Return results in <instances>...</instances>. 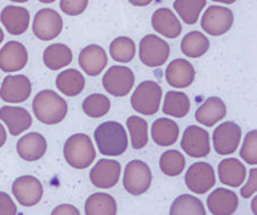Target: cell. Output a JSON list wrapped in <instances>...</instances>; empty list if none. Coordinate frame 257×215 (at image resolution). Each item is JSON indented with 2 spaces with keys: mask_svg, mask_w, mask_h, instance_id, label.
I'll list each match as a JSON object with an SVG mask.
<instances>
[{
  "mask_svg": "<svg viewBox=\"0 0 257 215\" xmlns=\"http://www.w3.org/2000/svg\"><path fill=\"white\" fill-rule=\"evenodd\" d=\"M33 114L39 122L46 125L61 123L68 114V103L54 90H41L32 102Z\"/></svg>",
  "mask_w": 257,
  "mask_h": 215,
  "instance_id": "obj_1",
  "label": "cell"
},
{
  "mask_svg": "<svg viewBox=\"0 0 257 215\" xmlns=\"http://www.w3.org/2000/svg\"><path fill=\"white\" fill-rule=\"evenodd\" d=\"M94 139L102 155L119 156L128 148V138L125 128L117 122H105L97 126Z\"/></svg>",
  "mask_w": 257,
  "mask_h": 215,
  "instance_id": "obj_2",
  "label": "cell"
},
{
  "mask_svg": "<svg viewBox=\"0 0 257 215\" xmlns=\"http://www.w3.org/2000/svg\"><path fill=\"white\" fill-rule=\"evenodd\" d=\"M64 158L70 166L77 169H84L90 166L96 151L92 140L86 134H73L66 140L63 148Z\"/></svg>",
  "mask_w": 257,
  "mask_h": 215,
  "instance_id": "obj_3",
  "label": "cell"
},
{
  "mask_svg": "<svg viewBox=\"0 0 257 215\" xmlns=\"http://www.w3.org/2000/svg\"><path fill=\"white\" fill-rule=\"evenodd\" d=\"M163 90L155 81L147 80L141 82L133 93L131 103L133 109L141 115L152 116L158 113Z\"/></svg>",
  "mask_w": 257,
  "mask_h": 215,
  "instance_id": "obj_4",
  "label": "cell"
},
{
  "mask_svg": "<svg viewBox=\"0 0 257 215\" xmlns=\"http://www.w3.org/2000/svg\"><path fill=\"white\" fill-rule=\"evenodd\" d=\"M151 169L142 160H132L127 164L123 174V187L133 196L147 192L151 185Z\"/></svg>",
  "mask_w": 257,
  "mask_h": 215,
  "instance_id": "obj_5",
  "label": "cell"
},
{
  "mask_svg": "<svg viewBox=\"0 0 257 215\" xmlns=\"http://www.w3.org/2000/svg\"><path fill=\"white\" fill-rule=\"evenodd\" d=\"M171 48L167 41L156 35H148L140 43V60L150 68L160 67L169 57Z\"/></svg>",
  "mask_w": 257,
  "mask_h": 215,
  "instance_id": "obj_6",
  "label": "cell"
},
{
  "mask_svg": "<svg viewBox=\"0 0 257 215\" xmlns=\"http://www.w3.org/2000/svg\"><path fill=\"white\" fill-rule=\"evenodd\" d=\"M102 82L107 93L115 97H122L131 92L135 82V77L131 69L113 65L103 76Z\"/></svg>",
  "mask_w": 257,
  "mask_h": 215,
  "instance_id": "obj_7",
  "label": "cell"
},
{
  "mask_svg": "<svg viewBox=\"0 0 257 215\" xmlns=\"http://www.w3.org/2000/svg\"><path fill=\"white\" fill-rule=\"evenodd\" d=\"M63 21L61 15L52 8H43L33 20V34L40 40L49 41L55 39L62 32Z\"/></svg>",
  "mask_w": 257,
  "mask_h": 215,
  "instance_id": "obj_8",
  "label": "cell"
},
{
  "mask_svg": "<svg viewBox=\"0 0 257 215\" xmlns=\"http://www.w3.org/2000/svg\"><path fill=\"white\" fill-rule=\"evenodd\" d=\"M200 24L210 36L224 35L233 24V13L227 7L213 5L206 10Z\"/></svg>",
  "mask_w": 257,
  "mask_h": 215,
  "instance_id": "obj_9",
  "label": "cell"
},
{
  "mask_svg": "<svg viewBox=\"0 0 257 215\" xmlns=\"http://www.w3.org/2000/svg\"><path fill=\"white\" fill-rule=\"evenodd\" d=\"M241 140V128L233 122L219 125L213 133L214 149L218 155H230L237 151Z\"/></svg>",
  "mask_w": 257,
  "mask_h": 215,
  "instance_id": "obj_10",
  "label": "cell"
},
{
  "mask_svg": "<svg viewBox=\"0 0 257 215\" xmlns=\"http://www.w3.org/2000/svg\"><path fill=\"white\" fill-rule=\"evenodd\" d=\"M12 191L19 204L26 206V207H31L41 200L44 188L37 177L24 175L14 181L12 185Z\"/></svg>",
  "mask_w": 257,
  "mask_h": 215,
  "instance_id": "obj_11",
  "label": "cell"
},
{
  "mask_svg": "<svg viewBox=\"0 0 257 215\" xmlns=\"http://www.w3.org/2000/svg\"><path fill=\"white\" fill-rule=\"evenodd\" d=\"M181 147L186 154L193 158L208 156L210 152L208 132L196 125L186 127L183 138H182Z\"/></svg>",
  "mask_w": 257,
  "mask_h": 215,
  "instance_id": "obj_12",
  "label": "cell"
},
{
  "mask_svg": "<svg viewBox=\"0 0 257 215\" xmlns=\"http://www.w3.org/2000/svg\"><path fill=\"white\" fill-rule=\"evenodd\" d=\"M214 169L208 163H196L190 166L185 174V184L194 193H206L214 187Z\"/></svg>",
  "mask_w": 257,
  "mask_h": 215,
  "instance_id": "obj_13",
  "label": "cell"
},
{
  "mask_svg": "<svg viewBox=\"0 0 257 215\" xmlns=\"http://www.w3.org/2000/svg\"><path fill=\"white\" fill-rule=\"evenodd\" d=\"M31 90V81L27 76H7L0 88V97L8 103H21L28 100Z\"/></svg>",
  "mask_w": 257,
  "mask_h": 215,
  "instance_id": "obj_14",
  "label": "cell"
},
{
  "mask_svg": "<svg viewBox=\"0 0 257 215\" xmlns=\"http://www.w3.org/2000/svg\"><path fill=\"white\" fill-rule=\"evenodd\" d=\"M121 166L117 160L101 159L90 171V181L96 188L110 189L118 183Z\"/></svg>",
  "mask_w": 257,
  "mask_h": 215,
  "instance_id": "obj_15",
  "label": "cell"
},
{
  "mask_svg": "<svg viewBox=\"0 0 257 215\" xmlns=\"http://www.w3.org/2000/svg\"><path fill=\"white\" fill-rule=\"evenodd\" d=\"M29 60L28 51L19 41H10L0 49V69L5 72H15L26 67Z\"/></svg>",
  "mask_w": 257,
  "mask_h": 215,
  "instance_id": "obj_16",
  "label": "cell"
},
{
  "mask_svg": "<svg viewBox=\"0 0 257 215\" xmlns=\"http://www.w3.org/2000/svg\"><path fill=\"white\" fill-rule=\"evenodd\" d=\"M207 206L213 215H232L238 209V196L229 189L218 188L207 198Z\"/></svg>",
  "mask_w": 257,
  "mask_h": 215,
  "instance_id": "obj_17",
  "label": "cell"
},
{
  "mask_svg": "<svg viewBox=\"0 0 257 215\" xmlns=\"http://www.w3.org/2000/svg\"><path fill=\"white\" fill-rule=\"evenodd\" d=\"M0 20L11 35L20 36L28 30L30 23V13L24 7L6 6L2 11Z\"/></svg>",
  "mask_w": 257,
  "mask_h": 215,
  "instance_id": "obj_18",
  "label": "cell"
},
{
  "mask_svg": "<svg viewBox=\"0 0 257 215\" xmlns=\"http://www.w3.org/2000/svg\"><path fill=\"white\" fill-rule=\"evenodd\" d=\"M194 68L189 61L176 59L166 69V80L175 88H186L194 80Z\"/></svg>",
  "mask_w": 257,
  "mask_h": 215,
  "instance_id": "obj_19",
  "label": "cell"
},
{
  "mask_svg": "<svg viewBox=\"0 0 257 215\" xmlns=\"http://www.w3.org/2000/svg\"><path fill=\"white\" fill-rule=\"evenodd\" d=\"M16 150L23 160L36 161L46 154L47 141L40 133H29L22 136L16 144Z\"/></svg>",
  "mask_w": 257,
  "mask_h": 215,
  "instance_id": "obj_20",
  "label": "cell"
},
{
  "mask_svg": "<svg viewBox=\"0 0 257 215\" xmlns=\"http://www.w3.org/2000/svg\"><path fill=\"white\" fill-rule=\"evenodd\" d=\"M106 64V53L98 45H88L79 54V65L88 76H98Z\"/></svg>",
  "mask_w": 257,
  "mask_h": 215,
  "instance_id": "obj_21",
  "label": "cell"
},
{
  "mask_svg": "<svg viewBox=\"0 0 257 215\" xmlns=\"http://www.w3.org/2000/svg\"><path fill=\"white\" fill-rule=\"evenodd\" d=\"M0 119L6 124L13 136L26 132L32 124L31 115L21 106L5 105L0 109Z\"/></svg>",
  "mask_w": 257,
  "mask_h": 215,
  "instance_id": "obj_22",
  "label": "cell"
},
{
  "mask_svg": "<svg viewBox=\"0 0 257 215\" xmlns=\"http://www.w3.org/2000/svg\"><path fill=\"white\" fill-rule=\"evenodd\" d=\"M153 29L167 38H176L182 32V24L169 8H159L152 15Z\"/></svg>",
  "mask_w": 257,
  "mask_h": 215,
  "instance_id": "obj_23",
  "label": "cell"
},
{
  "mask_svg": "<svg viewBox=\"0 0 257 215\" xmlns=\"http://www.w3.org/2000/svg\"><path fill=\"white\" fill-rule=\"evenodd\" d=\"M226 116V105L221 98L211 96L207 98L205 103L196 111V119L198 123L207 127L214 126Z\"/></svg>",
  "mask_w": 257,
  "mask_h": 215,
  "instance_id": "obj_24",
  "label": "cell"
},
{
  "mask_svg": "<svg viewBox=\"0 0 257 215\" xmlns=\"http://www.w3.org/2000/svg\"><path fill=\"white\" fill-rule=\"evenodd\" d=\"M218 176L222 183L237 188L240 187L246 179L247 169L238 159H223L218 165Z\"/></svg>",
  "mask_w": 257,
  "mask_h": 215,
  "instance_id": "obj_25",
  "label": "cell"
},
{
  "mask_svg": "<svg viewBox=\"0 0 257 215\" xmlns=\"http://www.w3.org/2000/svg\"><path fill=\"white\" fill-rule=\"evenodd\" d=\"M152 139L158 146L169 147L176 142L180 134L177 124L168 118H159L152 124Z\"/></svg>",
  "mask_w": 257,
  "mask_h": 215,
  "instance_id": "obj_26",
  "label": "cell"
},
{
  "mask_svg": "<svg viewBox=\"0 0 257 215\" xmlns=\"http://www.w3.org/2000/svg\"><path fill=\"white\" fill-rule=\"evenodd\" d=\"M56 87L66 96H77L85 88V78L76 69H68L56 77Z\"/></svg>",
  "mask_w": 257,
  "mask_h": 215,
  "instance_id": "obj_27",
  "label": "cell"
},
{
  "mask_svg": "<svg viewBox=\"0 0 257 215\" xmlns=\"http://www.w3.org/2000/svg\"><path fill=\"white\" fill-rule=\"evenodd\" d=\"M44 63L48 69L59 70L72 62V51L64 44H53L44 52Z\"/></svg>",
  "mask_w": 257,
  "mask_h": 215,
  "instance_id": "obj_28",
  "label": "cell"
},
{
  "mask_svg": "<svg viewBox=\"0 0 257 215\" xmlns=\"http://www.w3.org/2000/svg\"><path fill=\"white\" fill-rule=\"evenodd\" d=\"M86 215H115L117 202L107 193L96 192L87 198L85 204Z\"/></svg>",
  "mask_w": 257,
  "mask_h": 215,
  "instance_id": "obj_29",
  "label": "cell"
},
{
  "mask_svg": "<svg viewBox=\"0 0 257 215\" xmlns=\"http://www.w3.org/2000/svg\"><path fill=\"white\" fill-rule=\"evenodd\" d=\"M181 49L186 56L197 59L208 51L209 40L204 34L199 31L189 32L181 41Z\"/></svg>",
  "mask_w": 257,
  "mask_h": 215,
  "instance_id": "obj_30",
  "label": "cell"
},
{
  "mask_svg": "<svg viewBox=\"0 0 257 215\" xmlns=\"http://www.w3.org/2000/svg\"><path fill=\"white\" fill-rule=\"evenodd\" d=\"M165 115L172 116L175 118H183L190 111V100L188 95L181 92L169 90L165 96L163 106Z\"/></svg>",
  "mask_w": 257,
  "mask_h": 215,
  "instance_id": "obj_31",
  "label": "cell"
},
{
  "mask_svg": "<svg viewBox=\"0 0 257 215\" xmlns=\"http://www.w3.org/2000/svg\"><path fill=\"white\" fill-rule=\"evenodd\" d=\"M169 215H206V210L200 199L185 193L174 200Z\"/></svg>",
  "mask_w": 257,
  "mask_h": 215,
  "instance_id": "obj_32",
  "label": "cell"
},
{
  "mask_svg": "<svg viewBox=\"0 0 257 215\" xmlns=\"http://www.w3.org/2000/svg\"><path fill=\"white\" fill-rule=\"evenodd\" d=\"M206 6L205 0H176L174 8L181 16L183 22L192 26L198 21L199 15Z\"/></svg>",
  "mask_w": 257,
  "mask_h": 215,
  "instance_id": "obj_33",
  "label": "cell"
},
{
  "mask_svg": "<svg viewBox=\"0 0 257 215\" xmlns=\"http://www.w3.org/2000/svg\"><path fill=\"white\" fill-rule=\"evenodd\" d=\"M127 127L131 133L132 147L135 150L143 149L149 141L148 138V124L143 118L138 116H132L127 119Z\"/></svg>",
  "mask_w": 257,
  "mask_h": 215,
  "instance_id": "obj_34",
  "label": "cell"
},
{
  "mask_svg": "<svg viewBox=\"0 0 257 215\" xmlns=\"http://www.w3.org/2000/svg\"><path fill=\"white\" fill-rule=\"evenodd\" d=\"M135 44L128 37H118L110 44V55L114 61L128 63L135 56Z\"/></svg>",
  "mask_w": 257,
  "mask_h": 215,
  "instance_id": "obj_35",
  "label": "cell"
},
{
  "mask_svg": "<svg viewBox=\"0 0 257 215\" xmlns=\"http://www.w3.org/2000/svg\"><path fill=\"white\" fill-rule=\"evenodd\" d=\"M111 102L109 97L103 94H92L82 102V110L92 118H101L110 111Z\"/></svg>",
  "mask_w": 257,
  "mask_h": 215,
  "instance_id": "obj_36",
  "label": "cell"
},
{
  "mask_svg": "<svg viewBox=\"0 0 257 215\" xmlns=\"http://www.w3.org/2000/svg\"><path fill=\"white\" fill-rule=\"evenodd\" d=\"M160 169L168 176L180 175L185 167V158L180 151H165L159 160Z\"/></svg>",
  "mask_w": 257,
  "mask_h": 215,
  "instance_id": "obj_37",
  "label": "cell"
},
{
  "mask_svg": "<svg viewBox=\"0 0 257 215\" xmlns=\"http://www.w3.org/2000/svg\"><path fill=\"white\" fill-rule=\"evenodd\" d=\"M257 132L250 131L244 138L243 144L240 150V157L248 164L255 165L257 163Z\"/></svg>",
  "mask_w": 257,
  "mask_h": 215,
  "instance_id": "obj_38",
  "label": "cell"
},
{
  "mask_svg": "<svg viewBox=\"0 0 257 215\" xmlns=\"http://www.w3.org/2000/svg\"><path fill=\"white\" fill-rule=\"evenodd\" d=\"M88 2L86 0H62L60 2L61 10L64 12L66 15L76 16L81 14L86 10Z\"/></svg>",
  "mask_w": 257,
  "mask_h": 215,
  "instance_id": "obj_39",
  "label": "cell"
},
{
  "mask_svg": "<svg viewBox=\"0 0 257 215\" xmlns=\"http://www.w3.org/2000/svg\"><path fill=\"white\" fill-rule=\"evenodd\" d=\"M18 208L10 195L0 191V215H16Z\"/></svg>",
  "mask_w": 257,
  "mask_h": 215,
  "instance_id": "obj_40",
  "label": "cell"
},
{
  "mask_svg": "<svg viewBox=\"0 0 257 215\" xmlns=\"http://www.w3.org/2000/svg\"><path fill=\"white\" fill-rule=\"evenodd\" d=\"M256 179H257V169L251 168L249 173V179H248L247 184L241 189V196L243 198H249L251 197L257 190V184H256Z\"/></svg>",
  "mask_w": 257,
  "mask_h": 215,
  "instance_id": "obj_41",
  "label": "cell"
},
{
  "mask_svg": "<svg viewBox=\"0 0 257 215\" xmlns=\"http://www.w3.org/2000/svg\"><path fill=\"white\" fill-rule=\"evenodd\" d=\"M51 215H80L76 206L70 204H62L53 209Z\"/></svg>",
  "mask_w": 257,
  "mask_h": 215,
  "instance_id": "obj_42",
  "label": "cell"
},
{
  "mask_svg": "<svg viewBox=\"0 0 257 215\" xmlns=\"http://www.w3.org/2000/svg\"><path fill=\"white\" fill-rule=\"evenodd\" d=\"M7 140V133L5 127L3 126V124H0V148H2L4 144H5Z\"/></svg>",
  "mask_w": 257,
  "mask_h": 215,
  "instance_id": "obj_43",
  "label": "cell"
},
{
  "mask_svg": "<svg viewBox=\"0 0 257 215\" xmlns=\"http://www.w3.org/2000/svg\"><path fill=\"white\" fill-rule=\"evenodd\" d=\"M4 32H3V30H2V28H0V44L3 43V40H4Z\"/></svg>",
  "mask_w": 257,
  "mask_h": 215,
  "instance_id": "obj_44",
  "label": "cell"
},
{
  "mask_svg": "<svg viewBox=\"0 0 257 215\" xmlns=\"http://www.w3.org/2000/svg\"><path fill=\"white\" fill-rule=\"evenodd\" d=\"M255 205H256V199H254V201H252V210H254V213L256 214V210H255Z\"/></svg>",
  "mask_w": 257,
  "mask_h": 215,
  "instance_id": "obj_45",
  "label": "cell"
}]
</instances>
